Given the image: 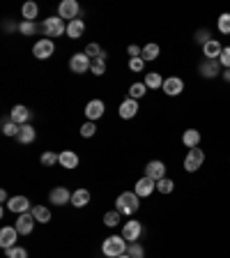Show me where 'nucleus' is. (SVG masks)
Returning a JSON list of instances; mask_svg holds the SVG:
<instances>
[{
    "label": "nucleus",
    "mask_w": 230,
    "mask_h": 258,
    "mask_svg": "<svg viewBox=\"0 0 230 258\" xmlns=\"http://www.w3.org/2000/svg\"><path fill=\"white\" fill-rule=\"evenodd\" d=\"M53 53H55V44H53V40H37L35 42V47H33V55L37 60H46V58H51Z\"/></svg>",
    "instance_id": "423d86ee"
},
{
    "label": "nucleus",
    "mask_w": 230,
    "mask_h": 258,
    "mask_svg": "<svg viewBox=\"0 0 230 258\" xmlns=\"http://www.w3.org/2000/svg\"><path fill=\"white\" fill-rule=\"evenodd\" d=\"M120 217H122V214H120L118 210H113V212H106V214H104V224L108 226V228H115V226L120 224Z\"/></svg>",
    "instance_id": "c9c22d12"
},
{
    "label": "nucleus",
    "mask_w": 230,
    "mask_h": 258,
    "mask_svg": "<svg viewBox=\"0 0 230 258\" xmlns=\"http://www.w3.org/2000/svg\"><path fill=\"white\" fill-rule=\"evenodd\" d=\"M42 30H44L46 37H60V35H67V26L60 16H48V19L44 21Z\"/></svg>",
    "instance_id": "7ed1b4c3"
},
{
    "label": "nucleus",
    "mask_w": 230,
    "mask_h": 258,
    "mask_svg": "<svg viewBox=\"0 0 230 258\" xmlns=\"http://www.w3.org/2000/svg\"><path fill=\"white\" fill-rule=\"evenodd\" d=\"M19 132H21V125H16L12 120H5L2 122V134L5 136H19Z\"/></svg>",
    "instance_id": "72a5a7b5"
},
{
    "label": "nucleus",
    "mask_w": 230,
    "mask_h": 258,
    "mask_svg": "<svg viewBox=\"0 0 230 258\" xmlns=\"http://www.w3.org/2000/svg\"><path fill=\"white\" fill-rule=\"evenodd\" d=\"M16 240H19L16 226H2V231H0V247H2V249L16 247Z\"/></svg>",
    "instance_id": "9b49d317"
},
{
    "label": "nucleus",
    "mask_w": 230,
    "mask_h": 258,
    "mask_svg": "<svg viewBox=\"0 0 230 258\" xmlns=\"http://www.w3.org/2000/svg\"><path fill=\"white\" fill-rule=\"evenodd\" d=\"M221 76H224L226 83H230V69H226V72H221Z\"/></svg>",
    "instance_id": "49530a36"
},
{
    "label": "nucleus",
    "mask_w": 230,
    "mask_h": 258,
    "mask_svg": "<svg viewBox=\"0 0 230 258\" xmlns=\"http://www.w3.org/2000/svg\"><path fill=\"white\" fill-rule=\"evenodd\" d=\"M140 235H143V224H140L138 219L125 221V226H122V238H125L127 242H136V240H140Z\"/></svg>",
    "instance_id": "39448f33"
},
{
    "label": "nucleus",
    "mask_w": 230,
    "mask_h": 258,
    "mask_svg": "<svg viewBox=\"0 0 230 258\" xmlns=\"http://www.w3.org/2000/svg\"><path fill=\"white\" fill-rule=\"evenodd\" d=\"M7 207L12 212H16V214H26V212L33 210V207H30V201H28L26 196H12V199L7 201Z\"/></svg>",
    "instance_id": "a211bd4d"
},
{
    "label": "nucleus",
    "mask_w": 230,
    "mask_h": 258,
    "mask_svg": "<svg viewBox=\"0 0 230 258\" xmlns=\"http://www.w3.org/2000/svg\"><path fill=\"white\" fill-rule=\"evenodd\" d=\"M159 53H161L159 44H147V47H143V53H140V58H143L145 62H152V60H157V58H159Z\"/></svg>",
    "instance_id": "c756f323"
},
{
    "label": "nucleus",
    "mask_w": 230,
    "mask_h": 258,
    "mask_svg": "<svg viewBox=\"0 0 230 258\" xmlns=\"http://www.w3.org/2000/svg\"><path fill=\"white\" fill-rule=\"evenodd\" d=\"M94 132H97V127H94V122H90V120H88L86 125L81 127V136H83V139H90V136H94Z\"/></svg>",
    "instance_id": "a19ab883"
},
{
    "label": "nucleus",
    "mask_w": 230,
    "mask_h": 258,
    "mask_svg": "<svg viewBox=\"0 0 230 258\" xmlns=\"http://www.w3.org/2000/svg\"><path fill=\"white\" fill-rule=\"evenodd\" d=\"M138 207H140V203H138V196L134 192H125L115 199V210H118L120 214H125V217L136 214Z\"/></svg>",
    "instance_id": "f257e3e1"
},
{
    "label": "nucleus",
    "mask_w": 230,
    "mask_h": 258,
    "mask_svg": "<svg viewBox=\"0 0 230 258\" xmlns=\"http://www.w3.org/2000/svg\"><path fill=\"white\" fill-rule=\"evenodd\" d=\"M21 14H23V21H35L37 19V14H40V7H37V2L28 0L26 5L21 7Z\"/></svg>",
    "instance_id": "cd10ccee"
},
{
    "label": "nucleus",
    "mask_w": 230,
    "mask_h": 258,
    "mask_svg": "<svg viewBox=\"0 0 230 258\" xmlns=\"http://www.w3.org/2000/svg\"><path fill=\"white\" fill-rule=\"evenodd\" d=\"M219 62H221V67L230 69V47H224V51H221V58H219Z\"/></svg>",
    "instance_id": "c03bdc74"
},
{
    "label": "nucleus",
    "mask_w": 230,
    "mask_h": 258,
    "mask_svg": "<svg viewBox=\"0 0 230 258\" xmlns=\"http://www.w3.org/2000/svg\"><path fill=\"white\" fill-rule=\"evenodd\" d=\"M164 81L161 79V74L159 72H150V74H145V86H147V90H159V88H164Z\"/></svg>",
    "instance_id": "b1692460"
},
{
    "label": "nucleus",
    "mask_w": 230,
    "mask_h": 258,
    "mask_svg": "<svg viewBox=\"0 0 230 258\" xmlns=\"http://www.w3.org/2000/svg\"><path fill=\"white\" fill-rule=\"evenodd\" d=\"M118 258H132V256H129V254H122V256H118Z\"/></svg>",
    "instance_id": "09e8293b"
},
{
    "label": "nucleus",
    "mask_w": 230,
    "mask_h": 258,
    "mask_svg": "<svg viewBox=\"0 0 230 258\" xmlns=\"http://www.w3.org/2000/svg\"><path fill=\"white\" fill-rule=\"evenodd\" d=\"M129 69H132V72H143L145 60L143 58H129Z\"/></svg>",
    "instance_id": "79ce46f5"
},
{
    "label": "nucleus",
    "mask_w": 230,
    "mask_h": 258,
    "mask_svg": "<svg viewBox=\"0 0 230 258\" xmlns=\"http://www.w3.org/2000/svg\"><path fill=\"white\" fill-rule=\"evenodd\" d=\"M76 14H79V2L76 0H62L58 5V16L62 21H69L72 23L76 19Z\"/></svg>",
    "instance_id": "6e6552de"
},
{
    "label": "nucleus",
    "mask_w": 230,
    "mask_h": 258,
    "mask_svg": "<svg viewBox=\"0 0 230 258\" xmlns=\"http://www.w3.org/2000/svg\"><path fill=\"white\" fill-rule=\"evenodd\" d=\"M16 139H19L23 146H28V143H33V141L37 139V132L33 129V125H21V132Z\"/></svg>",
    "instance_id": "bb28decb"
},
{
    "label": "nucleus",
    "mask_w": 230,
    "mask_h": 258,
    "mask_svg": "<svg viewBox=\"0 0 230 258\" xmlns=\"http://www.w3.org/2000/svg\"><path fill=\"white\" fill-rule=\"evenodd\" d=\"M48 201H51L53 206H67V203H72V194L65 187H53L51 192H48Z\"/></svg>",
    "instance_id": "2eb2a0df"
},
{
    "label": "nucleus",
    "mask_w": 230,
    "mask_h": 258,
    "mask_svg": "<svg viewBox=\"0 0 230 258\" xmlns=\"http://www.w3.org/2000/svg\"><path fill=\"white\" fill-rule=\"evenodd\" d=\"M90 65H92V60L88 58L86 53H74L72 58H69V69H72L74 74H86V72H90Z\"/></svg>",
    "instance_id": "0eeeda50"
},
{
    "label": "nucleus",
    "mask_w": 230,
    "mask_h": 258,
    "mask_svg": "<svg viewBox=\"0 0 230 258\" xmlns=\"http://www.w3.org/2000/svg\"><path fill=\"white\" fill-rule=\"evenodd\" d=\"M203 164H205L203 148H193V150H189V155L184 157V171L186 173H196Z\"/></svg>",
    "instance_id": "20e7f679"
},
{
    "label": "nucleus",
    "mask_w": 230,
    "mask_h": 258,
    "mask_svg": "<svg viewBox=\"0 0 230 258\" xmlns=\"http://www.w3.org/2000/svg\"><path fill=\"white\" fill-rule=\"evenodd\" d=\"M35 221H37V219L33 217V212H26V214H19V219L14 221V226H16L19 235H30L35 228Z\"/></svg>",
    "instance_id": "1a4fd4ad"
},
{
    "label": "nucleus",
    "mask_w": 230,
    "mask_h": 258,
    "mask_svg": "<svg viewBox=\"0 0 230 258\" xmlns=\"http://www.w3.org/2000/svg\"><path fill=\"white\" fill-rule=\"evenodd\" d=\"M90 203V192L88 189H76L72 194V206L74 207H86Z\"/></svg>",
    "instance_id": "a878e982"
},
{
    "label": "nucleus",
    "mask_w": 230,
    "mask_h": 258,
    "mask_svg": "<svg viewBox=\"0 0 230 258\" xmlns=\"http://www.w3.org/2000/svg\"><path fill=\"white\" fill-rule=\"evenodd\" d=\"M106 58H108V53H106V51H101V55H99V58H94V60H92L90 72L94 74V76H104V72H106Z\"/></svg>",
    "instance_id": "393cba45"
},
{
    "label": "nucleus",
    "mask_w": 230,
    "mask_h": 258,
    "mask_svg": "<svg viewBox=\"0 0 230 258\" xmlns=\"http://www.w3.org/2000/svg\"><path fill=\"white\" fill-rule=\"evenodd\" d=\"M198 72L203 79H214L221 74V62L219 60H203L200 65H198Z\"/></svg>",
    "instance_id": "9d476101"
},
{
    "label": "nucleus",
    "mask_w": 230,
    "mask_h": 258,
    "mask_svg": "<svg viewBox=\"0 0 230 258\" xmlns=\"http://www.w3.org/2000/svg\"><path fill=\"white\" fill-rule=\"evenodd\" d=\"M19 33L26 35V37H30V35L37 33V23H35V21H21V23H19Z\"/></svg>",
    "instance_id": "473e14b6"
},
{
    "label": "nucleus",
    "mask_w": 230,
    "mask_h": 258,
    "mask_svg": "<svg viewBox=\"0 0 230 258\" xmlns=\"http://www.w3.org/2000/svg\"><path fill=\"white\" fill-rule=\"evenodd\" d=\"M200 139H203V136H200V132H198V129H186V132L182 134V143L189 148V150H193V148H200Z\"/></svg>",
    "instance_id": "412c9836"
},
{
    "label": "nucleus",
    "mask_w": 230,
    "mask_h": 258,
    "mask_svg": "<svg viewBox=\"0 0 230 258\" xmlns=\"http://www.w3.org/2000/svg\"><path fill=\"white\" fill-rule=\"evenodd\" d=\"M40 161H42V166H55V164H60V155H55V153H44Z\"/></svg>",
    "instance_id": "58836bf2"
},
{
    "label": "nucleus",
    "mask_w": 230,
    "mask_h": 258,
    "mask_svg": "<svg viewBox=\"0 0 230 258\" xmlns=\"http://www.w3.org/2000/svg\"><path fill=\"white\" fill-rule=\"evenodd\" d=\"M0 201H2V203H7V201H9V199H7V192H5V189L0 192Z\"/></svg>",
    "instance_id": "de8ad7c7"
},
{
    "label": "nucleus",
    "mask_w": 230,
    "mask_h": 258,
    "mask_svg": "<svg viewBox=\"0 0 230 258\" xmlns=\"http://www.w3.org/2000/svg\"><path fill=\"white\" fill-rule=\"evenodd\" d=\"M210 40H212V37H210V30H207V28H200V30L196 33V42H198V44H203V47H205Z\"/></svg>",
    "instance_id": "37998d69"
},
{
    "label": "nucleus",
    "mask_w": 230,
    "mask_h": 258,
    "mask_svg": "<svg viewBox=\"0 0 230 258\" xmlns=\"http://www.w3.org/2000/svg\"><path fill=\"white\" fill-rule=\"evenodd\" d=\"M221 51H224V47H221V42H219V40H210L203 47L205 60H219V58H221Z\"/></svg>",
    "instance_id": "6ab92c4d"
},
{
    "label": "nucleus",
    "mask_w": 230,
    "mask_h": 258,
    "mask_svg": "<svg viewBox=\"0 0 230 258\" xmlns=\"http://www.w3.org/2000/svg\"><path fill=\"white\" fill-rule=\"evenodd\" d=\"M127 254L132 258H145V249L138 242H129V247H127Z\"/></svg>",
    "instance_id": "e433bc0d"
},
{
    "label": "nucleus",
    "mask_w": 230,
    "mask_h": 258,
    "mask_svg": "<svg viewBox=\"0 0 230 258\" xmlns=\"http://www.w3.org/2000/svg\"><path fill=\"white\" fill-rule=\"evenodd\" d=\"M145 93H147V86L145 83H134L132 88H129V97L132 100H140V97H145Z\"/></svg>",
    "instance_id": "2f4dec72"
},
{
    "label": "nucleus",
    "mask_w": 230,
    "mask_h": 258,
    "mask_svg": "<svg viewBox=\"0 0 230 258\" xmlns=\"http://www.w3.org/2000/svg\"><path fill=\"white\" fill-rule=\"evenodd\" d=\"M118 113H120V118H122V120H132L134 115L138 113V102L132 100V97H129V100H125L122 104H120Z\"/></svg>",
    "instance_id": "aec40b11"
},
{
    "label": "nucleus",
    "mask_w": 230,
    "mask_h": 258,
    "mask_svg": "<svg viewBox=\"0 0 230 258\" xmlns=\"http://www.w3.org/2000/svg\"><path fill=\"white\" fill-rule=\"evenodd\" d=\"M83 53H86L90 60H94V58H99V55H101V49H99V44H94V42H92V44H88V47H86V51H83Z\"/></svg>",
    "instance_id": "ea45409f"
},
{
    "label": "nucleus",
    "mask_w": 230,
    "mask_h": 258,
    "mask_svg": "<svg viewBox=\"0 0 230 258\" xmlns=\"http://www.w3.org/2000/svg\"><path fill=\"white\" fill-rule=\"evenodd\" d=\"M83 30H86V23L81 19H74L72 23H67V37L69 40H79L81 35H83Z\"/></svg>",
    "instance_id": "5701e85b"
},
{
    "label": "nucleus",
    "mask_w": 230,
    "mask_h": 258,
    "mask_svg": "<svg viewBox=\"0 0 230 258\" xmlns=\"http://www.w3.org/2000/svg\"><path fill=\"white\" fill-rule=\"evenodd\" d=\"M30 212H33V217L37 219L40 224H48V221H51V210H48V207H44V206H35Z\"/></svg>",
    "instance_id": "c85d7f7f"
},
{
    "label": "nucleus",
    "mask_w": 230,
    "mask_h": 258,
    "mask_svg": "<svg viewBox=\"0 0 230 258\" xmlns=\"http://www.w3.org/2000/svg\"><path fill=\"white\" fill-rule=\"evenodd\" d=\"M154 189H157V182L145 175V178H140V180L136 182V187H134V194H136L138 199H147V196H150Z\"/></svg>",
    "instance_id": "f8f14e48"
},
{
    "label": "nucleus",
    "mask_w": 230,
    "mask_h": 258,
    "mask_svg": "<svg viewBox=\"0 0 230 258\" xmlns=\"http://www.w3.org/2000/svg\"><path fill=\"white\" fill-rule=\"evenodd\" d=\"M127 240L122 238V235H111V238L104 240V245H101V252H104V256L108 258H118L122 256V254H127Z\"/></svg>",
    "instance_id": "f03ea898"
},
{
    "label": "nucleus",
    "mask_w": 230,
    "mask_h": 258,
    "mask_svg": "<svg viewBox=\"0 0 230 258\" xmlns=\"http://www.w3.org/2000/svg\"><path fill=\"white\" fill-rule=\"evenodd\" d=\"M104 111H106V106H104V102L101 100H90L86 104V118L90 120V122H94V120L101 118Z\"/></svg>",
    "instance_id": "f3484780"
},
{
    "label": "nucleus",
    "mask_w": 230,
    "mask_h": 258,
    "mask_svg": "<svg viewBox=\"0 0 230 258\" xmlns=\"http://www.w3.org/2000/svg\"><path fill=\"white\" fill-rule=\"evenodd\" d=\"M168 97H178V95L184 93V81L180 79V76H168V79L164 81V88H161Z\"/></svg>",
    "instance_id": "ddd939ff"
},
{
    "label": "nucleus",
    "mask_w": 230,
    "mask_h": 258,
    "mask_svg": "<svg viewBox=\"0 0 230 258\" xmlns=\"http://www.w3.org/2000/svg\"><path fill=\"white\" fill-rule=\"evenodd\" d=\"M217 30L221 35H230V12H224L217 19Z\"/></svg>",
    "instance_id": "7c9ffc66"
},
{
    "label": "nucleus",
    "mask_w": 230,
    "mask_h": 258,
    "mask_svg": "<svg viewBox=\"0 0 230 258\" xmlns=\"http://www.w3.org/2000/svg\"><path fill=\"white\" fill-rule=\"evenodd\" d=\"M127 53H129L132 58H140V53H143V49H140V47H136V44H132V47L127 49Z\"/></svg>",
    "instance_id": "a18cd8bd"
},
{
    "label": "nucleus",
    "mask_w": 230,
    "mask_h": 258,
    "mask_svg": "<svg viewBox=\"0 0 230 258\" xmlns=\"http://www.w3.org/2000/svg\"><path fill=\"white\" fill-rule=\"evenodd\" d=\"M5 256L7 258H28V252L23 247H9V249H5Z\"/></svg>",
    "instance_id": "4c0bfd02"
},
{
    "label": "nucleus",
    "mask_w": 230,
    "mask_h": 258,
    "mask_svg": "<svg viewBox=\"0 0 230 258\" xmlns=\"http://www.w3.org/2000/svg\"><path fill=\"white\" fill-rule=\"evenodd\" d=\"M60 166H65L67 171H74V168L79 166V155L72 153V150H65V153H60Z\"/></svg>",
    "instance_id": "4be33fe9"
},
{
    "label": "nucleus",
    "mask_w": 230,
    "mask_h": 258,
    "mask_svg": "<svg viewBox=\"0 0 230 258\" xmlns=\"http://www.w3.org/2000/svg\"><path fill=\"white\" fill-rule=\"evenodd\" d=\"M30 115H33V111H30L28 106H23V104H16L12 111H9V120L16 122V125H28Z\"/></svg>",
    "instance_id": "dca6fc26"
},
{
    "label": "nucleus",
    "mask_w": 230,
    "mask_h": 258,
    "mask_svg": "<svg viewBox=\"0 0 230 258\" xmlns=\"http://www.w3.org/2000/svg\"><path fill=\"white\" fill-rule=\"evenodd\" d=\"M145 175H147V178H152L154 182L164 180L166 178V164H164V161H159V159H152L150 164L145 166Z\"/></svg>",
    "instance_id": "4468645a"
},
{
    "label": "nucleus",
    "mask_w": 230,
    "mask_h": 258,
    "mask_svg": "<svg viewBox=\"0 0 230 258\" xmlns=\"http://www.w3.org/2000/svg\"><path fill=\"white\" fill-rule=\"evenodd\" d=\"M173 189H175V182H173L171 178H164L157 182V192L159 194H173Z\"/></svg>",
    "instance_id": "f704fd0d"
}]
</instances>
